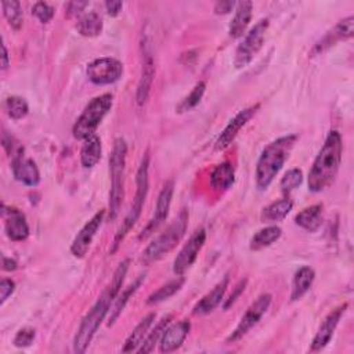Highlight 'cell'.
<instances>
[{
    "instance_id": "cell-36",
    "label": "cell",
    "mask_w": 354,
    "mask_h": 354,
    "mask_svg": "<svg viewBox=\"0 0 354 354\" xmlns=\"http://www.w3.org/2000/svg\"><path fill=\"white\" fill-rule=\"evenodd\" d=\"M205 88H206L205 82L197 83L194 86L193 91H191V93L182 102V104L179 106V108H177V111H179V113H186V111H190L194 107H197L200 104V102L202 100L204 95H205Z\"/></svg>"
},
{
    "instance_id": "cell-13",
    "label": "cell",
    "mask_w": 354,
    "mask_h": 354,
    "mask_svg": "<svg viewBox=\"0 0 354 354\" xmlns=\"http://www.w3.org/2000/svg\"><path fill=\"white\" fill-rule=\"evenodd\" d=\"M173 191H174V183L172 180H169L156 201V206H155V213L152 216V219L148 222V224L143 228V231L139 235L140 241L147 239L148 237H151L158 228L159 226L167 219L169 211H170V205H172V198H173Z\"/></svg>"
},
{
    "instance_id": "cell-19",
    "label": "cell",
    "mask_w": 354,
    "mask_h": 354,
    "mask_svg": "<svg viewBox=\"0 0 354 354\" xmlns=\"http://www.w3.org/2000/svg\"><path fill=\"white\" fill-rule=\"evenodd\" d=\"M190 329H191V324L189 320H182L179 322L169 325L159 340V351L172 353L179 349L186 340V338L189 336Z\"/></svg>"
},
{
    "instance_id": "cell-42",
    "label": "cell",
    "mask_w": 354,
    "mask_h": 354,
    "mask_svg": "<svg viewBox=\"0 0 354 354\" xmlns=\"http://www.w3.org/2000/svg\"><path fill=\"white\" fill-rule=\"evenodd\" d=\"M246 284H248V280H241L238 284H237V287L234 288V291H233V294L230 295V298L226 300V303H224V310H227L230 306H233L237 300H238V298L241 296V294L245 291V288H246Z\"/></svg>"
},
{
    "instance_id": "cell-5",
    "label": "cell",
    "mask_w": 354,
    "mask_h": 354,
    "mask_svg": "<svg viewBox=\"0 0 354 354\" xmlns=\"http://www.w3.org/2000/svg\"><path fill=\"white\" fill-rule=\"evenodd\" d=\"M187 226H189V211L183 209L179 213V216L172 222V224L145 248V250L143 252V260L145 263H152L162 259L169 252H172L185 237L187 231Z\"/></svg>"
},
{
    "instance_id": "cell-12",
    "label": "cell",
    "mask_w": 354,
    "mask_h": 354,
    "mask_svg": "<svg viewBox=\"0 0 354 354\" xmlns=\"http://www.w3.org/2000/svg\"><path fill=\"white\" fill-rule=\"evenodd\" d=\"M206 241V231L204 227H200L194 231V234L190 237L187 244L182 248V250L177 253L174 261H173V272L176 276L182 277L198 257V253L204 248Z\"/></svg>"
},
{
    "instance_id": "cell-10",
    "label": "cell",
    "mask_w": 354,
    "mask_h": 354,
    "mask_svg": "<svg viewBox=\"0 0 354 354\" xmlns=\"http://www.w3.org/2000/svg\"><path fill=\"white\" fill-rule=\"evenodd\" d=\"M273 296L270 294H263L260 295L246 310V313L242 316L239 324L237 325V328L231 332V335L227 338V342H237L241 338H244L261 318L263 316L268 313V310L270 309Z\"/></svg>"
},
{
    "instance_id": "cell-38",
    "label": "cell",
    "mask_w": 354,
    "mask_h": 354,
    "mask_svg": "<svg viewBox=\"0 0 354 354\" xmlns=\"http://www.w3.org/2000/svg\"><path fill=\"white\" fill-rule=\"evenodd\" d=\"M2 145L5 148V151L13 158V159H17V158H21L24 156V145L13 136H10L8 132H3V136H2Z\"/></svg>"
},
{
    "instance_id": "cell-21",
    "label": "cell",
    "mask_w": 354,
    "mask_h": 354,
    "mask_svg": "<svg viewBox=\"0 0 354 354\" xmlns=\"http://www.w3.org/2000/svg\"><path fill=\"white\" fill-rule=\"evenodd\" d=\"M228 276H226L209 294H206L194 307L193 313L196 316H205V314H209L211 311H213L222 302H223V298L226 295V291H227V287H228Z\"/></svg>"
},
{
    "instance_id": "cell-16",
    "label": "cell",
    "mask_w": 354,
    "mask_h": 354,
    "mask_svg": "<svg viewBox=\"0 0 354 354\" xmlns=\"http://www.w3.org/2000/svg\"><path fill=\"white\" fill-rule=\"evenodd\" d=\"M259 104H256V106H252V107H249V108H245V110H242V111H239L230 122H228V125L224 128V130L222 132V134L219 136V139H217V141H216V150L217 151H223V150H226L234 140H235V137L238 136V133H239V130L253 118V115L257 113V110H259Z\"/></svg>"
},
{
    "instance_id": "cell-34",
    "label": "cell",
    "mask_w": 354,
    "mask_h": 354,
    "mask_svg": "<svg viewBox=\"0 0 354 354\" xmlns=\"http://www.w3.org/2000/svg\"><path fill=\"white\" fill-rule=\"evenodd\" d=\"M2 9H3V14H5V19L8 20L9 25L14 31H20L23 27V23H24V14H23L20 2H17V0H9V2H3Z\"/></svg>"
},
{
    "instance_id": "cell-2",
    "label": "cell",
    "mask_w": 354,
    "mask_h": 354,
    "mask_svg": "<svg viewBox=\"0 0 354 354\" xmlns=\"http://www.w3.org/2000/svg\"><path fill=\"white\" fill-rule=\"evenodd\" d=\"M342 136L338 130H332L327 136V140L309 172V190L311 193H321L335 182L342 162Z\"/></svg>"
},
{
    "instance_id": "cell-7",
    "label": "cell",
    "mask_w": 354,
    "mask_h": 354,
    "mask_svg": "<svg viewBox=\"0 0 354 354\" xmlns=\"http://www.w3.org/2000/svg\"><path fill=\"white\" fill-rule=\"evenodd\" d=\"M113 104L114 97L110 93L95 97L86 106L82 115L75 122L72 129L73 137L78 140H84L87 137H91L92 134H96L97 128L100 126L106 115L111 111Z\"/></svg>"
},
{
    "instance_id": "cell-17",
    "label": "cell",
    "mask_w": 354,
    "mask_h": 354,
    "mask_svg": "<svg viewBox=\"0 0 354 354\" xmlns=\"http://www.w3.org/2000/svg\"><path fill=\"white\" fill-rule=\"evenodd\" d=\"M346 309H347V303L340 305L324 318L322 324L320 325V328H318V331H317V333H316V336L311 342V347H310L311 351H320L331 342V339L335 333V329H336L342 316L344 314Z\"/></svg>"
},
{
    "instance_id": "cell-27",
    "label": "cell",
    "mask_w": 354,
    "mask_h": 354,
    "mask_svg": "<svg viewBox=\"0 0 354 354\" xmlns=\"http://www.w3.org/2000/svg\"><path fill=\"white\" fill-rule=\"evenodd\" d=\"M295 223L309 233L317 231L322 224V205L317 204L303 209L296 215Z\"/></svg>"
},
{
    "instance_id": "cell-14",
    "label": "cell",
    "mask_w": 354,
    "mask_h": 354,
    "mask_svg": "<svg viewBox=\"0 0 354 354\" xmlns=\"http://www.w3.org/2000/svg\"><path fill=\"white\" fill-rule=\"evenodd\" d=\"M106 216V211H100L97 212L91 220H88L82 230L78 233V235L75 237L72 245H71V253L78 257L82 259L86 256L88 248H91L99 228L102 227V223L104 220Z\"/></svg>"
},
{
    "instance_id": "cell-37",
    "label": "cell",
    "mask_w": 354,
    "mask_h": 354,
    "mask_svg": "<svg viewBox=\"0 0 354 354\" xmlns=\"http://www.w3.org/2000/svg\"><path fill=\"white\" fill-rule=\"evenodd\" d=\"M302 182H303V173L300 169L288 170L280 183L283 194L290 196L294 190H296L302 185Z\"/></svg>"
},
{
    "instance_id": "cell-41",
    "label": "cell",
    "mask_w": 354,
    "mask_h": 354,
    "mask_svg": "<svg viewBox=\"0 0 354 354\" xmlns=\"http://www.w3.org/2000/svg\"><path fill=\"white\" fill-rule=\"evenodd\" d=\"M14 291H16V283L9 279H3L2 283H0V303L5 305V302L9 299V296L13 295Z\"/></svg>"
},
{
    "instance_id": "cell-3",
    "label": "cell",
    "mask_w": 354,
    "mask_h": 354,
    "mask_svg": "<svg viewBox=\"0 0 354 354\" xmlns=\"http://www.w3.org/2000/svg\"><path fill=\"white\" fill-rule=\"evenodd\" d=\"M296 141V134H288L274 140L263 150L256 165V186L260 191L268 190L274 182Z\"/></svg>"
},
{
    "instance_id": "cell-32",
    "label": "cell",
    "mask_w": 354,
    "mask_h": 354,
    "mask_svg": "<svg viewBox=\"0 0 354 354\" xmlns=\"http://www.w3.org/2000/svg\"><path fill=\"white\" fill-rule=\"evenodd\" d=\"M172 318H173V316H172V314H169V316L163 317V318L159 321V324H158V325L151 331V333H148V335H147V338L144 339V342L141 343V346L137 349V351H139V353H141V354L151 353V351L155 349V344H156V343H159V340H161V338H162V335H163L165 329L170 325Z\"/></svg>"
},
{
    "instance_id": "cell-20",
    "label": "cell",
    "mask_w": 354,
    "mask_h": 354,
    "mask_svg": "<svg viewBox=\"0 0 354 354\" xmlns=\"http://www.w3.org/2000/svg\"><path fill=\"white\" fill-rule=\"evenodd\" d=\"M13 173L14 177L28 187H36L40 183V173L36 163L30 158L13 159Z\"/></svg>"
},
{
    "instance_id": "cell-23",
    "label": "cell",
    "mask_w": 354,
    "mask_h": 354,
    "mask_svg": "<svg viewBox=\"0 0 354 354\" xmlns=\"http://www.w3.org/2000/svg\"><path fill=\"white\" fill-rule=\"evenodd\" d=\"M252 10H253V3L248 2V0L237 5L234 19L231 20V24L228 28V34L231 38L237 39V38L244 36V34L246 32V28L250 23V19H252Z\"/></svg>"
},
{
    "instance_id": "cell-4",
    "label": "cell",
    "mask_w": 354,
    "mask_h": 354,
    "mask_svg": "<svg viewBox=\"0 0 354 354\" xmlns=\"http://www.w3.org/2000/svg\"><path fill=\"white\" fill-rule=\"evenodd\" d=\"M148 170H150V155L148 151L144 154L140 167L137 170V176H136V197L133 200V204L125 217V220L122 222L119 230L117 231L114 241H113V246H111V253H115L118 250V248L121 246L122 241L125 239V237L130 233V230L136 226L143 206L145 204L147 196H148V187H150V182H148Z\"/></svg>"
},
{
    "instance_id": "cell-44",
    "label": "cell",
    "mask_w": 354,
    "mask_h": 354,
    "mask_svg": "<svg viewBox=\"0 0 354 354\" xmlns=\"http://www.w3.org/2000/svg\"><path fill=\"white\" fill-rule=\"evenodd\" d=\"M106 9L111 17H117L123 9V3L119 0H110V2H106Z\"/></svg>"
},
{
    "instance_id": "cell-6",
    "label": "cell",
    "mask_w": 354,
    "mask_h": 354,
    "mask_svg": "<svg viewBox=\"0 0 354 354\" xmlns=\"http://www.w3.org/2000/svg\"><path fill=\"white\" fill-rule=\"evenodd\" d=\"M128 145L123 139H117L110 158L111 191H110V216L115 219L125 197V167H126Z\"/></svg>"
},
{
    "instance_id": "cell-26",
    "label": "cell",
    "mask_w": 354,
    "mask_h": 354,
    "mask_svg": "<svg viewBox=\"0 0 354 354\" xmlns=\"http://www.w3.org/2000/svg\"><path fill=\"white\" fill-rule=\"evenodd\" d=\"M156 316L154 313L148 314L145 318H143L140 321V324L133 329V332L129 335V338L125 342V346L122 347L123 353H132V351H137V349L141 346V343L144 342V339L148 335V331L152 325V322L155 321Z\"/></svg>"
},
{
    "instance_id": "cell-22",
    "label": "cell",
    "mask_w": 354,
    "mask_h": 354,
    "mask_svg": "<svg viewBox=\"0 0 354 354\" xmlns=\"http://www.w3.org/2000/svg\"><path fill=\"white\" fill-rule=\"evenodd\" d=\"M235 182V170L230 162L217 165L211 173V187L217 193H226Z\"/></svg>"
},
{
    "instance_id": "cell-45",
    "label": "cell",
    "mask_w": 354,
    "mask_h": 354,
    "mask_svg": "<svg viewBox=\"0 0 354 354\" xmlns=\"http://www.w3.org/2000/svg\"><path fill=\"white\" fill-rule=\"evenodd\" d=\"M88 3L87 2H72L67 6V14L71 17V16H76V14H80L83 12V9L87 6Z\"/></svg>"
},
{
    "instance_id": "cell-28",
    "label": "cell",
    "mask_w": 354,
    "mask_h": 354,
    "mask_svg": "<svg viewBox=\"0 0 354 354\" xmlns=\"http://www.w3.org/2000/svg\"><path fill=\"white\" fill-rule=\"evenodd\" d=\"M292 208H294V202L287 197L284 200L270 204L269 206H266L261 212L260 219L263 223H279L288 216Z\"/></svg>"
},
{
    "instance_id": "cell-24",
    "label": "cell",
    "mask_w": 354,
    "mask_h": 354,
    "mask_svg": "<svg viewBox=\"0 0 354 354\" xmlns=\"http://www.w3.org/2000/svg\"><path fill=\"white\" fill-rule=\"evenodd\" d=\"M102 140L97 134H92L91 137L84 139V143L80 150V162L82 166L86 169H91L96 166L102 159Z\"/></svg>"
},
{
    "instance_id": "cell-46",
    "label": "cell",
    "mask_w": 354,
    "mask_h": 354,
    "mask_svg": "<svg viewBox=\"0 0 354 354\" xmlns=\"http://www.w3.org/2000/svg\"><path fill=\"white\" fill-rule=\"evenodd\" d=\"M19 268V263L14 259L3 256V270L5 272H14Z\"/></svg>"
},
{
    "instance_id": "cell-11",
    "label": "cell",
    "mask_w": 354,
    "mask_h": 354,
    "mask_svg": "<svg viewBox=\"0 0 354 354\" xmlns=\"http://www.w3.org/2000/svg\"><path fill=\"white\" fill-rule=\"evenodd\" d=\"M87 78L95 84H111L118 82L123 75V64L111 57H103L87 65Z\"/></svg>"
},
{
    "instance_id": "cell-25",
    "label": "cell",
    "mask_w": 354,
    "mask_h": 354,
    "mask_svg": "<svg viewBox=\"0 0 354 354\" xmlns=\"http://www.w3.org/2000/svg\"><path fill=\"white\" fill-rule=\"evenodd\" d=\"M314 280H316V273L311 268H309V266H303V268H300L294 277L291 302H296L302 299L310 291Z\"/></svg>"
},
{
    "instance_id": "cell-30",
    "label": "cell",
    "mask_w": 354,
    "mask_h": 354,
    "mask_svg": "<svg viewBox=\"0 0 354 354\" xmlns=\"http://www.w3.org/2000/svg\"><path fill=\"white\" fill-rule=\"evenodd\" d=\"M283 235V230L279 226H269L259 230L250 239V250H261L277 242Z\"/></svg>"
},
{
    "instance_id": "cell-18",
    "label": "cell",
    "mask_w": 354,
    "mask_h": 354,
    "mask_svg": "<svg viewBox=\"0 0 354 354\" xmlns=\"http://www.w3.org/2000/svg\"><path fill=\"white\" fill-rule=\"evenodd\" d=\"M354 34V17L353 16H349L347 19L339 21L336 24V27L329 31L316 46L314 49L311 50V54L313 56H317V54H321L324 51H327L328 49H331L332 46H335L338 42L340 40H347L353 36Z\"/></svg>"
},
{
    "instance_id": "cell-33",
    "label": "cell",
    "mask_w": 354,
    "mask_h": 354,
    "mask_svg": "<svg viewBox=\"0 0 354 354\" xmlns=\"http://www.w3.org/2000/svg\"><path fill=\"white\" fill-rule=\"evenodd\" d=\"M185 284V279L183 276L180 279H177L174 281H170L167 283L166 285H162L158 291H155L154 294H151L147 299V305H156V303H161L169 298H172L176 292H179L180 288L183 287Z\"/></svg>"
},
{
    "instance_id": "cell-39",
    "label": "cell",
    "mask_w": 354,
    "mask_h": 354,
    "mask_svg": "<svg viewBox=\"0 0 354 354\" xmlns=\"http://www.w3.org/2000/svg\"><path fill=\"white\" fill-rule=\"evenodd\" d=\"M32 14H34L35 17H38L40 23L47 24V23L51 21V19L54 17V9H53L50 5L45 3V2H38V3H35V6L32 8Z\"/></svg>"
},
{
    "instance_id": "cell-31",
    "label": "cell",
    "mask_w": 354,
    "mask_h": 354,
    "mask_svg": "<svg viewBox=\"0 0 354 354\" xmlns=\"http://www.w3.org/2000/svg\"><path fill=\"white\" fill-rule=\"evenodd\" d=\"M76 31L84 38H96L103 31V19L96 12L87 13L78 20Z\"/></svg>"
},
{
    "instance_id": "cell-47",
    "label": "cell",
    "mask_w": 354,
    "mask_h": 354,
    "mask_svg": "<svg viewBox=\"0 0 354 354\" xmlns=\"http://www.w3.org/2000/svg\"><path fill=\"white\" fill-rule=\"evenodd\" d=\"M2 51H3V54H2V69L6 71L10 65V61H9V53H8V49H6L5 43H2Z\"/></svg>"
},
{
    "instance_id": "cell-43",
    "label": "cell",
    "mask_w": 354,
    "mask_h": 354,
    "mask_svg": "<svg viewBox=\"0 0 354 354\" xmlns=\"http://www.w3.org/2000/svg\"><path fill=\"white\" fill-rule=\"evenodd\" d=\"M237 6L235 2H231V0H228V2H217L215 5V13L222 16V14H228L233 12V9Z\"/></svg>"
},
{
    "instance_id": "cell-35",
    "label": "cell",
    "mask_w": 354,
    "mask_h": 354,
    "mask_svg": "<svg viewBox=\"0 0 354 354\" xmlns=\"http://www.w3.org/2000/svg\"><path fill=\"white\" fill-rule=\"evenodd\" d=\"M6 111L12 119L20 121L28 115L30 107H28V103L23 97L12 96L6 100Z\"/></svg>"
},
{
    "instance_id": "cell-9",
    "label": "cell",
    "mask_w": 354,
    "mask_h": 354,
    "mask_svg": "<svg viewBox=\"0 0 354 354\" xmlns=\"http://www.w3.org/2000/svg\"><path fill=\"white\" fill-rule=\"evenodd\" d=\"M141 75L137 84L136 92V102L139 106H144L148 102L152 82L155 78V62H154V53H152V43L147 35L141 38Z\"/></svg>"
},
{
    "instance_id": "cell-15",
    "label": "cell",
    "mask_w": 354,
    "mask_h": 354,
    "mask_svg": "<svg viewBox=\"0 0 354 354\" xmlns=\"http://www.w3.org/2000/svg\"><path fill=\"white\" fill-rule=\"evenodd\" d=\"M2 217L5 222L6 235L14 242H23L30 237V226L27 223L25 215L16 209L9 208L6 204L2 205Z\"/></svg>"
},
{
    "instance_id": "cell-8",
    "label": "cell",
    "mask_w": 354,
    "mask_h": 354,
    "mask_svg": "<svg viewBox=\"0 0 354 354\" xmlns=\"http://www.w3.org/2000/svg\"><path fill=\"white\" fill-rule=\"evenodd\" d=\"M269 30V20L263 19L260 20L244 38V40L239 43V46L235 50L234 56V65L235 68L241 69L248 67L255 56L259 53L264 43L266 32Z\"/></svg>"
},
{
    "instance_id": "cell-1",
    "label": "cell",
    "mask_w": 354,
    "mask_h": 354,
    "mask_svg": "<svg viewBox=\"0 0 354 354\" xmlns=\"http://www.w3.org/2000/svg\"><path fill=\"white\" fill-rule=\"evenodd\" d=\"M129 264H130V259H126L118 266V269L115 270L111 283L104 288L103 294L100 295V298L97 299L95 306L84 316V318L76 332V336L73 339V351L75 353H78V354L84 353L86 349L88 347V344H91V342L93 340L102 322L104 321L106 316L108 314L110 307L113 306V303L115 302L117 296L121 292L122 284H123L125 277L129 270Z\"/></svg>"
},
{
    "instance_id": "cell-29",
    "label": "cell",
    "mask_w": 354,
    "mask_h": 354,
    "mask_svg": "<svg viewBox=\"0 0 354 354\" xmlns=\"http://www.w3.org/2000/svg\"><path fill=\"white\" fill-rule=\"evenodd\" d=\"M145 280V274H143V276H140L133 284H130L123 292H119V295L117 296V299H115V303H114V307L111 309V316H110V322H108V325L111 327V325H114L115 324V321L119 318V316L122 314V311H123V309L126 307V305L129 303V300H130V298L139 291V288L141 287V284H143V281Z\"/></svg>"
},
{
    "instance_id": "cell-40",
    "label": "cell",
    "mask_w": 354,
    "mask_h": 354,
    "mask_svg": "<svg viewBox=\"0 0 354 354\" xmlns=\"http://www.w3.org/2000/svg\"><path fill=\"white\" fill-rule=\"evenodd\" d=\"M36 336V331L34 328H23L17 332L13 343L17 347H28L34 343Z\"/></svg>"
}]
</instances>
